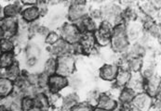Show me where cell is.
<instances>
[{"label":"cell","mask_w":161,"mask_h":111,"mask_svg":"<svg viewBox=\"0 0 161 111\" xmlns=\"http://www.w3.org/2000/svg\"><path fill=\"white\" fill-rule=\"evenodd\" d=\"M40 11L37 6H30L22 11L23 20L26 22H35L40 17Z\"/></svg>","instance_id":"4fadbf2b"},{"label":"cell","mask_w":161,"mask_h":111,"mask_svg":"<svg viewBox=\"0 0 161 111\" xmlns=\"http://www.w3.org/2000/svg\"><path fill=\"white\" fill-rule=\"evenodd\" d=\"M147 29H148V32L151 35L155 36V37H158L159 36V33H160V29L159 27L154 23V22H150L149 26H147Z\"/></svg>","instance_id":"f1b7e54d"},{"label":"cell","mask_w":161,"mask_h":111,"mask_svg":"<svg viewBox=\"0 0 161 111\" xmlns=\"http://www.w3.org/2000/svg\"><path fill=\"white\" fill-rule=\"evenodd\" d=\"M110 44L113 50L118 53H124L129 48V37L127 35V29L123 23L114 26Z\"/></svg>","instance_id":"6da1fadb"},{"label":"cell","mask_w":161,"mask_h":111,"mask_svg":"<svg viewBox=\"0 0 161 111\" xmlns=\"http://www.w3.org/2000/svg\"><path fill=\"white\" fill-rule=\"evenodd\" d=\"M136 93L131 90L130 88H124L120 94H119V101L122 105H129V104H131L132 103V100L135 96Z\"/></svg>","instance_id":"d6986e66"},{"label":"cell","mask_w":161,"mask_h":111,"mask_svg":"<svg viewBox=\"0 0 161 111\" xmlns=\"http://www.w3.org/2000/svg\"><path fill=\"white\" fill-rule=\"evenodd\" d=\"M142 68V58H131L128 61V70L132 72H139Z\"/></svg>","instance_id":"603a6c76"},{"label":"cell","mask_w":161,"mask_h":111,"mask_svg":"<svg viewBox=\"0 0 161 111\" xmlns=\"http://www.w3.org/2000/svg\"><path fill=\"white\" fill-rule=\"evenodd\" d=\"M36 63V58H29V59L27 60V65L29 67H34Z\"/></svg>","instance_id":"4dcf8cb0"},{"label":"cell","mask_w":161,"mask_h":111,"mask_svg":"<svg viewBox=\"0 0 161 111\" xmlns=\"http://www.w3.org/2000/svg\"><path fill=\"white\" fill-rule=\"evenodd\" d=\"M117 107V103L114 98L109 96L108 94H101L97 100V108L104 109V110L113 111Z\"/></svg>","instance_id":"8fae6325"},{"label":"cell","mask_w":161,"mask_h":111,"mask_svg":"<svg viewBox=\"0 0 161 111\" xmlns=\"http://www.w3.org/2000/svg\"><path fill=\"white\" fill-rule=\"evenodd\" d=\"M2 75H3V73H2V68H0V78H1V77H3Z\"/></svg>","instance_id":"e575fe53"},{"label":"cell","mask_w":161,"mask_h":111,"mask_svg":"<svg viewBox=\"0 0 161 111\" xmlns=\"http://www.w3.org/2000/svg\"><path fill=\"white\" fill-rule=\"evenodd\" d=\"M21 108L23 111H30L35 108V101L34 97L31 96H23L21 101Z\"/></svg>","instance_id":"484cf974"},{"label":"cell","mask_w":161,"mask_h":111,"mask_svg":"<svg viewBox=\"0 0 161 111\" xmlns=\"http://www.w3.org/2000/svg\"><path fill=\"white\" fill-rule=\"evenodd\" d=\"M93 111H108V110H104V109H102V108H93Z\"/></svg>","instance_id":"836d02e7"},{"label":"cell","mask_w":161,"mask_h":111,"mask_svg":"<svg viewBox=\"0 0 161 111\" xmlns=\"http://www.w3.org/2000/svg\"><path fill=\"white\" fill-rule=\"evenodd\" d=\"M14 63V54L10 53H2L0 55V68H8Z\"/></svg>","instance_id":"7402d4cb"},{"label":"cell","mask_w":161,"mask_h":111,"mask_svg":"<svg viewBox=\"0 0 161 111\" xmlns=\"http://www.w3.org/2000/svg\"><path fill=\"white\" fill-rule=\"evenodd\" d=\"M85 1H75L70 6L68 18L72 22H76L87 16V8Z\"/></svg>","instance_id":"5b68a950"},{"label":"cell","mask_w":161,"mask_h":111,"mask_svg":"<svg viewBox=\"0 0 161 111\" xmlns=\"http://www.w3.org/2000/svg\"><path fill=\"white\" fill-rule=\"evenodd\" d=\"M20 74H21V70L19 65L16 64V62H14L11 66L8 67L5 70V78L10 80L11 82L17 81L20 78Z\"/></svg>","instance_id":"ffe728a7"},{"label":"cell","mask_w":161,"mask_h":111,"mask_svg":"<svg viewBox=\"0 0 161 111\" xmlns=\"http://www.w3.org/2000/svg\"><path fill=\"white\" fill-rule=\"evenodd\" d=\"M34 101H35V108H37L38 110L44 111L45 109H47L49 107L48 98L47 97L44 93H37L34 97Z\"/></svg>","instance_id":"e0dca14e"},{"label":"cell","mask_w":161,"mask_h":111,"mask_svg":"<svg viewBox=\"0 0 161 111\" xmlns=\"http://www.w3.org/2000/svg\"><path fill=\"white\" fill-rule=\"evenodd\" d=\"M78 44H79L82 52H84L86 54H90L92 50L94 49L95 44H96L93 33H83L81 38H80V41H79Z\"/></svg>","instance_id":"30bf717a"},{"label":"cell","mask_w":161,"mask_h":111,"mask_svg":"<svg viewBox=\"0 0 161 111\" xmlns=\"http://www.w3.org/2000/svg\"><path fill=\"white\" fill-rule=\"evenodd\" d=\"M146 90H147V93L150 94L152 97L157 95L158 93H159L160 92V79L158 76H153L152 78H150L147 82L146 84Z\"/></svg>","instance_id":"5bb4252c"},{"label":"cell","mask_w":161,"mask_h":111,"mask_svg":"<svg viewBox=\"0 0 161 111\" xmlns=\"http://www.w3.org/2000/svg\"><path fill=\"white\" fill-rule=\"evenodd\" d=\"M14 90L13 82L10 80L1 77L0 78V98L1 97H7Z\"/></svg>","instance_id":"2e32d148"},{"label":"cell","mask_w":161,"mask_h":111,"mask_svg":"<svg viewBox=\"0 0 161 111\" xmlns=\"http://www.w3.org/2000/svg\"><path fill=\"white\" fill-rule=\"evenodd\" d=\"M48 78H49V76H47L45 73H41L40 75H38L37 86L41 89H44L46 88V87H47V84H48Z\"/></svg>","instance_id":"83f0119b"},{"label":"cell","mask_w":161,"mask_h":111,"mask_svg":"<svg viewBox=\"0 0 161 111\" xmlns=\"http://www.w3.org/2000/svg\"><path fill=\"white\" fill-rule=\"evenodd\" d=\"M81 36H82V33L79 32V30L74 23H65L61 28L60 37L62 40L65 41L68 44H78Z\"/></svg>","instance_id":"277c9868"},{"label":"cell","mask_w":161,"mask_h":111,"mask_svg":"<svg viewBox=\"0 0 161 111\" xmlns=\"http://www.w3.org/2000/svg\"><path fill=\"white\" fill-rule=\"evenodd\" d=\"M56 68H57V61L55 58H49L45 63L44 72L47 76H51L56 74Z\"/></svg>","instance_id":"d4e9b609"},{"label":"cell","mask_w":161,"mask_h":111,"mask_svg":"<svg viewBox=\"0 0 161 111\" xmlns=\"http://www.w3.org/2000/svg\"><path fill=\"white\" fill-rule=\"evenodd\" d=\"M71 111H93V108L90 104H77Z\"/></svg>","instance_id":"f546056e"},{"label":"cell","mask_w":161,"mask_h":111,"mask_svg":"<svg viewBox=\"0 0 161 111\" xmlns=\"http://www.w3.org/2000/svg\"><path fill=\"white\" fill-rule=\"evenodd\" d=\"M14 49V43L8 37H4L0 40V51L1 53H10Z\"/></svg>","instance_id":"cb8c5ba5"},{"label":"cell","mask_w":161,"mask_h":111,"mask_svg":"<svg viewBox=\"0 0 161 111\" xmlns=\"http://www.w3.org/2000/svg\"><path fill=\"white\" fill-rule=\"evenodd\" d=\"M69 82L68 79L57 74L51 75L48 78V84L47 88L49 89L50 93H58L60 91L64 89L68 85Z\"/></svg>","instance_id":"52a82bcc"},{"label":"cell","mask_w":161,"mask_h":111,"mask_svg":"<svg viewBox=\"0 0 161 111\" xmlns=\"http://www.w3.org/2000/svg\"><path fill=\"white\" fill-rule=\"evenodd\" d=\"M22 12L21 6L19 4H10L3 8L4 18H16Z\"/></svg>","instance_id":"ac0fdd59"},{"label":"cell","mask_w":161,"mask_h":111,"mask_svg":"<svg viewBox=\"0 0 161 111\" xmlns=\"http://www.w3.org/2000/svg\"><path fill=\"white\" fill-rule=\"evenodd\" d=\"M60 39H61L60 35L55 32H49L48 34L46 36V42L47 44H51V45L56 44Z\"/></svg>","instance_id":"4316f807"},{"label":"cell","mask_w":161,"mask_h":111,"mask_svg":"<svg viewBox=\"0 0 161 111\" xmlns=\"http://www.w3.org/2000/svg\"><path fill=\"white\" fill-rule=\"evenodd\" d=\"M1 54H2V53H1V51H0V55H1Z\"/></svg>","instance_id":"d590c367"},{"label":"cell","mask_w":161,"mask_h":111,"mask_svg":"<svg viewBox=\"0 0 161 111\" xmlns=\"http://www.w3.org/2000/svg\"><path fill=\"white\" fill-rule=\"evenodd\" d=\"M119 68L115 64H105L100 69V77L105 81H114Z\"/></svg>","instance_id":"7c38bea8"},{"label":"cell","mask_w":161,"mask_h":111,"mask_svg":"<svg viewBox=\"0 0 161 111\" xmlns=\"http://www.w3.org/2000/svg\"><path fill=\"white\" fill-rule=\"evenodd\" d=\"M4 18V14H3V9L2 8L0 7V20H2Z\"/></svg>","instance_id":"d6a6232c"},{"label":"cell","mask_w":161,"mask_h":111,"mask_svg":"<svg viewBox=\"0 0 161 111\" xmlns=\"http://www.w3.org/2000/svg\"><path fill=\"white\" fill-rule=\"evenodd\" d=\"M113 28L114 26L106 21L102 22L100 27L97 28V30L93 33L96 44H98L101 46H106L110 44Z\"/></svg>","instance_id":"3957f363"},{"label":"cell","mask_w":161,"mask_h":111,"mask_svg":"<svg viewBox=\"0 0 161 111\" xmlns=\"http://www.w3.org/2000/svg\"><path fill=\"white\" fill-rule=\"evenodd\" d=\"M130 76H131V73L127 68L118 69V72H117L116 77L115 79L116 85L119 86V87L127 86L130 80Z\"/></svg>","instance_id":"9a60e30c"},{"label":"cell","mask_w":161,"mask_h":111,"mask_svg":"<svg viewBox=\"0 0 161 111\" xmlns=\"http://www.w3.org/2000/svg\"><path fill=\"white\" fill-rule=\"evenodd\" d=\"M73 51V44L66 43L65 41L60 39L56 44H54L51 47V53L55 56L63 57L71 55V52Z\"/></svg>","instance_id":"9c48e42d"},{"label":"cell","mask_w":161,"mask_h":111,"mask_svg":"<svg viewBox=\"0 0 161 111\" xmlns=\"http://www.w3.org/2000/svg\"><path fill=\"white\" fill-rule=\"evenodd\" d=\"M5 37V35H4V32H3V30H2V28H1V26H0V40L1 39H3Z\"/></svg>","instance_id":"1f68e13d"},{"label":"cell","mask_w":161,"mask_h":111,"mask_svg":"<svg viewBox=\"0 0 161 111\" xmlns=\"http://www.w3.org/2000/svg\"><path fill=\"white\" fill-rule=\"evenodd\" d=\"M77 104H78V96L75 93H70L66 97H64L62 106L64 111H71V109Z\"/></svg>","instance_id":"44dd1931"},{"label":"cell","mask_w":161,"mask_h":111,"mask_svg":"<svg viewBox=\"0 0 161 111\" xmlns=\"http://www.w3.org/2000/svg\"><path fill=\"white\" fill-rule=\"evenodd\" d=\"M131 104L140 111H148L153 106V97L146 92H141L135 94Z\"/></svg>","instance_id":"8992f818"},{"label":"cell","mask_w":161,"mask_h":111,"mask_svg":"<svg viewBox=\"0 0 161 111\" xmlns=\"http://www.w3.org/2000/svg\"><path fill=\"white\" fill-rule=\"evenodd\" d=\"M0 26L4 32L5 37L14 36L19 28V22L16 18H3L0 22Z\"/></svg>","instance_id":"ba28073f"},{"label":"cell","mask_w":161,"mask_h":111,"mask_svg":"<svg viewBox=\"0 0 161 111\" xmlns=\"http://www.w3.org/2000/svg\"><path fill=\"white\" fill-rule=\"evenodd\" d=\"M56 74L67 78L70 76L75 68V59L72 55L59 57L57 59Z\"/></svg>","instance_id":"7a4b0ae2"}]
</instances>
